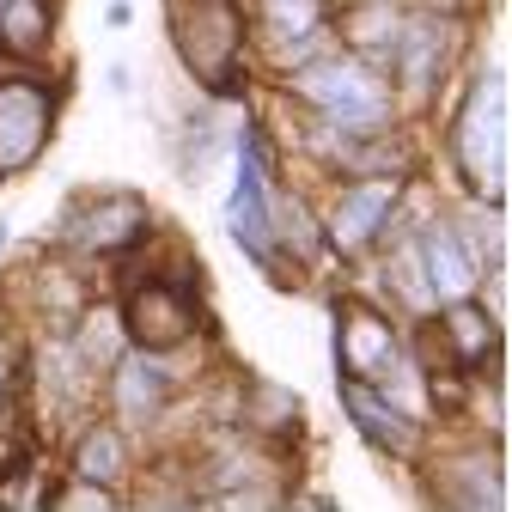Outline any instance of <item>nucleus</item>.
Instances as JSON below:
<instances>
[{
  "label": "nucleus",
  "instance_id": "nucleus-1",
  "mask_svg": "<svg viewBox=\"0 0 512 512\" xmlns=\"http://www.w3.org/2000/svg\"><path fill=\"white\" fill-rule=\"evenodd\" d=\"M165 31L177 61L208 86L238 80V55H244V13L238 0H165Z\"/></svg>",
  "mask_w": 512,
  "mask_h": 512
},
{
  "label": "nucleus",
  "instance_id": "nucleus-2",
  "mask_svg": "<svg viewBox=\"0 0 512 512\" xmlns=\"http://www.w3.org/2000/svg\"><path fill=\"white\" fill-rule=\"evenodd\" d=\"M122 336L141 354H171L202 336V305H196V269L153 275V281H128L122 293Z\"/></svg>",
  "mask_w": 512,
  "mask_h": 512
},
{
  "label": "nucleus",
  "instance_id": "nucleus-3",
  "mask_svg": "<svg viewBox=\"0 0 512 512\" xmlns=\"http://www.w3.org/2000/svg\"><path fill=\"white\" fill-rule=\"evenodd\" d=\"M293 86L317 104V116L330 128H348V135H384V122H391V92H384V80L360 55H336V61H317V68H299Z\"/></svg>",
  "mask_w": 512,
  "mask_h": 512
},
{
  "label": "nucleus",
  "instance_id": "nucleus-4",
  "mask_svg": "<svg viewBox=\"0 0 512 512\" xmlns=\"http://www.w3.org/2000/svg\"><path fill=\"white\" fill-rule=\"evenodd\" d=\"M452 147H458V171L476 183V196L500 202L506 196V80L494 68L470 86L458 128H452Z\"/></svg>",
  "mask_w": 512,
  "mask_h": 512
},
{
  "label": "nucleus",
  "instance_id": "nucleus-5",
  "mask_svg": "<svg viewBox=\"0 0 512 512\" xmlns=\"http://www.w3.org/2000/svg\"><path fill=\"white\" fill-rule=\"evenodd\" d=\"M55 128V92L37 80H0V177L25 171Z\"/></svg>",
  "mask_w": 512,
  "mask_h": 512
},
{
  "label": "nucleus",
  "instance_id": "nucleus-6",
  "mask_svg": "<svg viewBox=\"0 0 512 512\" xmlns=\"http://www.w3.org/2000/svg\"><path fill=\"white\" fill-rule=\"evenodd\" d=\"M421 269H427V287H433V305H458L482 287V250L464 226L439 220L427 238H421Z\"/></svg>",
  "mask_w": 512,
  "mask_h": 512
},
{
  "label": "nucleus",
  "instance_id": "nucleus-7",
  "mask_svg": "<svg viewBox=\"0 0 512 512\" xmlns=\"http://www.w3.org/2000/svg\"><path fill=\"white\" fill-rule=\"evenodd\" d=\"M147 232V208L135 196H104L92 208H74L61 220V244L80 250V256H110V250H128Z\"/></svg>",
  "mask_w": 512,
  "mask_h": 512
},
{
  "label": "nucleus",
  "instance_id": "nucleus-8",
  "mask_svg": "<svg viewBox=\"0 0 512 512\" xmlns=\"http://www.w3.org/2000/svg\"><path fill=\"white\" fill-rule=\"evenodd\" d=\"M336 342H342V366H348V378L384 384V378L403 366L397 330L384 324L372 305H342V317H336Z\"/></svg>",
  "mask_w": 512,
  "mask_h": 512
},
{
  "label": "nucleus",
  "instance_id": "nucleus-9",
  "mask_svg": "<svg viewBox=\"0 0 512 512\" xmlns=\"http://www.w3.org/2000/svg\"><path fill=\"white\" fill-rule=\"evenodd\" d=\"M397 196H403V183H397V177H366V183H354L348 196L336 202V214H330V238H336L342 250L372 244V238L384 232V220H391Z\"/></svg>",
  "mask_w": 512,
  "mask_h": 512
},
{
  "label": "nucleus",
  "instance_id": "nucleus-10",
  "mask_svg": "<svg viewBox=\"0 0 512 512\" xmlns=\"http://www.w3.org/2000/svg\"><path fill=\"white\" fill-rule=\"evenodd\" d=\"M342 397H348V415H354V427L366 433V445H378V452H403V445H415V439H421L415 415H409L403 403H391V397L378 391V384H366V378H348V384H342Z\"/></svg>",
  "mask_w": 512,
  "mask_h": 512
},
{
  "label": "nucleus",
  "instance_id": "nucleus-11",
  "mask_svg": "<svg viewBox=\"0 0 512 512\" xmlns=\"http://www.w3.org/2000/svg\"><path fill=\"white\" fill-rule=\"evenodd\" d=\"M445 49H452V25L433 19V13H415V19L403 13V31H397L391 61H397V74H403V86H409V92H427V86L439 80Z\"/></svg>",
  "mask_w": 512,
  "mask_h": 512
},
{
  "label": "nucleus",
  "instance_id": "nucleus-12",
  "mask_svg": "<svg viewBox=\"0 0 512 512\" xmlns=\"http://www.w3.org/2000/svg\"><path fill=\"white\" fill-rule=\"evenodd\" d=\"M110 397H116V415L122 421H153L165 409V372H159V360H147V354H116Z\"/></svg>",
  "mask_w": 512,
  "mask_h": 512
},
{
  "label": "nucleus",
  "instance_id": "nucleus-13",
  "mask_svg": "<svg viewBox=\"0 0 512 512\" xmlns=\"http://www.w3.org/2000/svg\"><path fill=\"white\" fill-rule=\"evenodd\" d=\"M445 336H452V360L458 366H482L494 348H500V330H494V311L488 305H445Z\"/></svg>",
  "mask_w": 512,
  "mask_h": 512
},
{
  "label": "nucleus",
  "instance_id": "nucleus-14",
  "mask_svg": "<svg viewBox=\"0 0 512 512\" xmlns=\"http://www.w3.org/2000/svg\"><path fill=\"white\" fill-rule=\"evenodd\" d=\"M74 470L86 476V482H122V470H128V439L116 433V427H92L86 439H80V452H74Z\"/></svg>",
  "mask_w": 512,
  "mask_h": 512
},
{
  "label": "nucleus",
  "instance_id": "nucleus-15",
  "mask_svg": "<svg viewBox=\"0 0 512 512\" xmlns=\"http://www.w3.org/2000/svg\"><path fill=\"white\" fill-rule=\"evenodd\" d=\"M49 37V7L43 0H0V49L31 55Z\"/></svg>",
  "mask_w": 512,
  "mask_h": 512
},
{
  "label": "nucleus",
  "instance_id": "nucleus-16",
  "mask_svg": "<svg viewBox=\"0 0 512 512\" xmlns=\"http://www.w3.org/2000/svg\"><path fill=\"white\" fill-rule=\"evenodd\" d=\"M269 31L293 43L317 37V0H269Z\"/></svg>",
  "mask_w": 512,
  "mask_h": 512
},
{
  "label": "nucleus",
  "instance_id": "nucleus-17",
  "mask_svg": "<svg viewBox=\"0 0 512 512\" xmlns=\"http://www.w3.org/2000/svg\"><path fill=\"white\" fill-rule=\"evenodd\" d=\"M7 384H13V348H7V330H0V403H7Z\"/></svg>",
  "mask_w": 512,
  "mask_h": 512
}]
</instances>
